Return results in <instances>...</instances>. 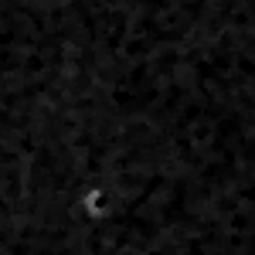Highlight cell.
Masks as SVG:
<instances>
[{
    "instance_id": "6da1fadb",
    "label": "cell",
    "mask_w": 255,
    "mask_h": 255,
    "mask_svg": "<svg viewBox=\"0 0 255 255\" xmlns=\"http://www.w3.org/2000/svg\"><path fill=\"white\" fill-rule=\"evenodd\" d=\"M79 211L82 218L89 221V225H96V221H106L109 211H113V194H109V187L106 184H85L79 191Z\"/></svg>"
}]
</instances>
